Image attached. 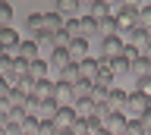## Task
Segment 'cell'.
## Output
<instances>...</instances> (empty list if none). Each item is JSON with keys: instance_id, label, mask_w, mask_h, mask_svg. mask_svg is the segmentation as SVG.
<instances>
[{"instance_id": "83f0119b", "label": "cell", "mask_w": 151, "mask_h": 135, "mask_svg": "<svg viewBox=\"0 0 151 135\" xmlns=\"http://www.w3.org/2000/svg\"><path fill=\"white\" fill-rule=\"evenodd\" d=\"M63 35H66L69 41L79 38V19H66V22H63Z\"/></svg>"}, {"instance_id": "3957f363", "label": "cell", "mask_w": 151, "mask_h": 135, "mask_svg": "<svg viewBox=\"0 0 151 135\" xmlns=\"http://www.w3.org/2000/svg\"><path fill=\"white\" fill-rule=\"evenodd\" d=\"M38 104H44V101H54L57 97V82L54 79H44V82H35V91H32Z\"/></svg>"}, {"instance_id": "9c48e42d", "label": "cell", "mask_w": 151, "mask_h": 135, "mask_svg": "<svg viewBox=\"0 0 151 135\" xmlns=\"http://www.w3.org/2000/svg\"><path fill=\"white\" fill-rule=\"evenodd\" d=\"M66 54H69L73 63H82V60L88 57V41H85V38H73L69 44H66Z\"/></svg>"}, {"instance_id": "52a82bcc", "label": "cell", "mask_w": 151, "mask_h": 135, "mask_svg": "<svg viewBox=\"0 0 151 135\" xmlns=\"http://www.w3.org/2000/svg\"><path fill=\"white\" fill-rule=\"evenodd\" d=\"M101 129H107L110 135H123V129H126V113H107L101 119Z\"/></svg>"}, {"instance_id": "60d3db41", "label": "cell", "mask_w": 151, "mask_h": 135, "mask_svg": "<svg viewBox=\"0 0 151 135\" xmlns=\"http://www.w3.org/2000/svg\"><path fill=\"white\" fill-rule=\"evenodd\" d=\"M148 79H151V72H148Z\"/></svg>"}, {"instance_id": "d6a6232c", "label": "cell", "mask_w": 151, "mask_h": 135, "mask_svg": "<svg viewBox=\"0 0 151 135\" xmlns=\"http://www.w3.org/2000/svg\"><path fill=\"white\" fill-rule=\"evenodd\" d=\"M35 135H60V132H57V126H54V123H38Z\"/></svg>"}, {"instance_id": "4dcf8cb0", "label": "cell", "mask_w": 151, "mask_h": 135, "mask_svg": "<svg viewBox=\"0 0 151 135\" xmlns=\"http://www.w3.org/2000/svg\"><path fill=\"white\" fill-rule=\"evenodd\" d=\"M135 91H142L145 97H151V79L145 76V79H135Z\"/></svg>"}, {"instance_id": "7a4b0ae2", "label": "cell", "mask_w": 151, "mask_h": 135, "mask_svg": "<svg viewBox=\"0 0 151 135\" xmlns=\"http://www.w3.org/2000/svg\"><path fill=\"white\" fill-rule=\"evenodd\" d=\"M13 57L25 60V63H35V60L41 57V47H38V41H32V38H19L16 50H13Z\"/></svg>"}, {"instance_id": "ba28073f", "label": "cell", "mask_w": 151, "mask_h": 135, "mask_svg": "<svg viewBox=\"0 0 151 135\" xmlns=\"http://www.w3.org/2000/svg\"><path fill=\"white\" fill-rule=\"evenodd\" d=\"M50 123L57 126V132H69V129H73V123H76L73 107H60V110H57V116L50 119Z\"/></svg>"}, {"instance_id": "5b68a950", "label": "cell", "mask_w": 151, "mask_h": 135, "mask_svg": "<svg viewBox=\"0 0 151 135\" xmlns=\"http://www.w3.org/2000/svg\"><path fill=\"white\" fill-rule=\"evenodd\" d=\"M123 54V38H101V60H116Z\"/></svg>"}, {"instance_id": "277c9868", "label": "cell", "mask_w": 151, "mask_h": 135, "mask_svg": "<svg viewBox=\"0 0 151 135\" xmlns=\"http://www.w3.org/2000/svg\"><path fill=\"white\" fill-rule=\"evenodd\" d=\"M104 107H107L110 113H126V91H123V88H110Z\"/></svg>"}, {"instance_id": "ffe728a7", "label": "cell", "mask_w": 151, "mask_h": 135, "mask_svg": "<svg viewBox=\"0 0 151 135\" xmlns=\"http://www.w3.org/2000/svg\"><path fill=\"white\" fill-rule=\"evenodd\" d=\"M135 29H151V3H142L139 13H135Z\"/></svg>"}, {"instance_id": "cb8c5ba5", "label": "cell", "mask_w": 151, "mask_h": 135, "mask_svg": "<svg viewBox=\"0 0 151 135\" xmlns=\"http://www.w3.org/2000/svg\"><path fill=\"white\" fill-rule=\"evenodd\" d=\"M88 94H91V82H82V79H79L73 85V104L76 101H88Z\"/></svg>"}, {"instance_id": "ac0fdd59", "label": "cell", "mask_w": 151, "mask_h": 135, "mask_svg": "<svg viewBox=\"0 0 151 135\" xmlns=\"http://www.w3.org/2000/svg\"><path fill=\"white\" fill-rule=\"evenodd\" d=\"M57 82H60V85H69V88H73L76 82H79V69H76V63H69V66H63V69H60V79H57Z\"/></svg>"}, {"instance_id": "7c38bea8", "label": "cell", "mask_w": 151, "mask_h": 135, "mask_svg": "<svg viewBox=\"0 0 151 135\" xmlns=\"http://www.w3.org/2000/svg\"><path fill=\"white\" fill-rule=\"evenodd\" d=\"M69 63H73V60H69L66 47H57V50H50V54H47V66H54L57 72H60L63 66H69Z\"/></svg>"}, {"instance_id": "30bf717a", "label": "cell", "mask_w": 151, "mask_h": 135, "mask_svg": "<svg viewBox=\"0 0 151 135\" xmlns=\"http://www.w3.org/2000/svg\"><path fill=\"white\" fill-rule=\"evenodd\" d=\"M25 29H28V35H32V41H38V38H44L47 31H44V13H32L25 19Z\"/></svg>"}, {"instance_id": "f546056e", "label": "cell", "mask_w": 151, "mask_h": 135, "mask_svg": "<svg viewBox=\"0 0 151 135\" xmlns=\"http://www.w3.org/2000/svg\"><path fill=\"white\" fill-rule=\"evenodd\" d=\"M126 63H132V60H139L142 54H139V47H132V44H123V54H120Z\"/></svg>"}, {"instance_id": "4316f807", "label": "cell", "mask_w": 151, "mask_h": 135, "mask_svg": "<svg viewBox=\"0 0 151 135\" xmlns=\"http://www.w3.org/2000/svg\"><path fill=\"white\" fill-rule=\"evenodd\" d=\"M9 22H13V3L0 0V29H9Z\"/></svg>"}, {"instance_id": "d6986e66", "label": "cell", "mask_w": 151, "mask_h": 135, "mask_svg": "<svg viewBox=\"0 0 151 135\" xmlns=\"http://www.w3.org/2000/svg\"><path fill=\"white\" fill-rule=\"evenodd\" d=\"M98 35H101V38H113V35H116L113 13H110V16H104V19H98Z\"/></svg>"}, {"instance_id": "e0dca14e", "label": "cell", "mask_w": 151, "mask_h": 135, "mask_svg": "<svg viewBox=\"0 0 151 135\" xmlns=\"http://www.w3.org/2000/svg\"><path fill=\"white\" fill-rule=\"evenodd\" d=\"M113 82H116V79H113V72L107 69V63L101 60V69H98V76H94V82H91V85H101V88H113Z\"/></svg>"}, {"instance_id": "5bb4252c", "label": "cell", "mask_w": 151, "mask_h": 135, "mask_svg": "<svg viewBox=\"0 0 151 135\" xmlns=\"http://www.w3.org/2000/svg\"><path fill=\"white\" fill-rule=\"evenodd\" d=\"M47 69H50V66H47V60L38 57L35 63H28V79H32V82H44V79H47Z\"/></svg>"}, {"instance_id": "d4e9b609", "label": "cell", "mask_w": 151, "mask_h": 135, "mask_svg": "<svg viewBox=\"0 0 151 135\" xmlns=\"http://www.w3.org/2000/svg\"><path fill=\"white\" fill-rule=\"evenodd\" d=\"M129 72H132V76H135V79H145V76H148V72H151V63H148V60H132V63H129Z\"/></svg>"}, {"instance_id": "44dd1931", "label": "cell", "mask_w": 151, "mask_h": 135, "mask_svg": "<svg viewBox=\"0 0 151 135\" xmlns=\"http://www.w3.org/2000/svg\"><path fill=\"white\" fill-rule=\"evenodd\" d=\"M145 41H148V31L145 29H132L129 35H123V44H132V47H142Z\"/></svg>"}, {"instance_id": "d590c367", "label": "cell", "mask_w": 151, "mask_h": 135, "mask_svg": "<svg viewBox=\"0 0 151 135\" xmlns=\"http://www.w3.org/2000/svg\"><path fill=\"white\" fill-rule=\"evenodd\" d=\"M79 10L88 16V13H91V0H79Z\"/></svg>"}, {"instance_id": "1f68e13d", "label": "cell", "mask_w": 151, "mask_h": 135, "mask_svg": "<svg viewBox=\"0 0 151 135\" xmlns=\"http://www.w3.org/2000/svg\"><path fill=\"white\" fill-rule=\"evenodd\" d=\"M123 135H145V132H142L139 119H126V129H123Z\"/></svg>"}, {"instance_id": "484cf974", "label": "cell", "mask_w": 151, "mask_h": 135, "mask_svg": "<svg viewBox=\"0 0 151 135\" xmlns=\"http://www.w3.org/2000/svg\"><path fill=\"white\" fill-rule=\"evenodd\" d=\"M104 63H107V69L113 72V79H116V76H126V72H129V63H126L123 57H116V60H104Z\"/></svg>"}, {"instance_id": "836d02e7", "label": "cell", "mask_w": 151, "mask_h": 135, "mask_svg": "<svg viewBox=\"0 0 151 135\" xmlns=\"http://www.w3.org/2000/svg\"><path fill=\"white\" fill-rule=\"evenodd\" d=\"M139 126H142V132L151 135V110H145V113L139 116Z\"/></svg>"}, {"instance_id": "8fae6325", "label": "cell", "mask_w": 151, "mask_h": 135, "mask_svg": "<svg viewBox=\"0 0 151 135\" xmlns=\"http://www.w3.org/2000/svg\"><path fill=\"white\" fill-rule=\"evenodd\" d=\"M79 38H85V41L98 38V41H101V35H98V19H91V16H79Z\"/></svg>"}, {"instance_id": "ab89813d", "label": "cell", "mask_w": 151, "mask_h": 135, "mask_svg": "<svg viewBox=\"0 0 151 135\" xmlns=\"http://www.w3.org/2000/svg\"><path fill=\"white\" fill-rule=\"evenodd\" d=\"M148 41H151V29H148Z\"/></svg>"}, {"instance_id": "2e32d148", "label": "cell", "mask_w": 151, "mask_h": 135, "mask_svg": "<svg viewBox=\"0 0 151 135\" xmlns=\"http://www.w3.org/2000/svg\"><path fill=\"white\" fill-rule=\"evenodd\" d=\"M73 113H76V119H88V116L98 113V107H94L91 101H76V104H73Z\"/></svg>"}, {"instance_id": "74e56055", "label": "cell", "mask_w": 151, "mask_h": 135, "mask_svg": "<svg viewBox=\"0 0 151 135\" xmlns=\"http://www.w3.org/2000/svg\"><path fill=\"white\" fill-rule=\"evenodd\" d=\"M94 135H110V132H107V129H98V132H94Z\"/></svg>"}, {"instance_id": "4fadbf2b", "label": "cell", "mask_w": 151, "mask_h": 135, "mask_svg": "<svg viewBox=\"0 0 151 135\" xmlns=\"http://www.w3.org/2000/svg\"><path fill=\"white\" fill-rule=\"evenodd\" d=\"M63 16H60V13H44V31L47 35H60V31H63Z\"/></svg>"}, {"instance_id": "f35d334b", "label": "cell", "mask_w": 151, "mask_h": 135, "mask_svg": "<svg viewBox=\"0 0 151 135\" xmlns=\"http://www.w3.org/2000/svg\"><path fill=\"white\" fill-rule=\"evenodd\" d=\"M148 110H151V97H148Z\"/></svg>"}, {"instance_id": "9a60e30c", "label": "cell", "mask_w": 151, "mask_h": 135, "mask_svg": "<svg viewBox=\"0 0 151 135\" xmlns=\"http://www.w3.org/2000/svg\"><path fill=\"white\" fill-rule=\"evenodd\" d=\"M54 13H60L63 19H76V13H79V0H57Z\"/></svg>"}, {"instance_id": "8d00e7d4", "label": "cell", "mask_w": 151, "mask_h": 135, "mask_svg": "<svg viewBox=\"0 0 151 135\" xmlns=\"http://www.w3.org/2000/svg\"><path fill=\"white\" fill-rule=\"evenodd\" d=\"M9 94V85H6V79H0V97H6Z\"/></svg>"}, {"instance_id": "f1b7e54d", "label": "cell", "mask_w": 151, "mask_h": 135, "mask_svg": "<svg viewBox=\"0 0 151 135\" xmlns=\"http://www.w3.org/2000/svg\"><path fill=\"white\" fill-rule=\"evenodd\" d=\"M38 123H41V119H38V116H25V119H22V135H35Z\"/></svg>"}, {"instance_id": "8992f818", "label": "cell", "mask_w": 151, "mask_h": 135, "mask_svg": "<svg viewBox=\"0 0 151 135\" xmlns=\"http://www.w3.org/2000/svg\"><path fill=\"white\" fill-rule=\"evenodd\" d=\"M76 69H79V79H82V82H94L98 69H101V60H94V57H85L82 63H76Z\"/></svg>"}, {"instance_id": "603a6c76", "label": "cell", "mask_w": 151, "mask_h": 135, "mask_svg": "<svg viewBox=\"0 0 151 135\" xmlns=\"http://www.w3.org/2000/svg\"><path fill=\"white\" fill-rule=\"evenodd\" d=\"M110 3H107V0H91V13H88V16H91V19H104V16H110Z\"/></svg>"}, {"instance_id": "7402d4cb", "label": "cell", "mask_w": 151, "mask_h": 135, "mask_svg": "<svg viewBox=\"0 0 151 135\" xmlns=\"http://www.w3.org/2000/svg\"><path fill=\"white\" fill-rule=\"evenodd\" d=\"M6 101H9V107H16V110H22V107H25V101H28V94L25 91H22V88H9V94H6Z\"/></svg>"}, {"instance_id": "e575fe53", "label": "cell", "mask_w": 151, "mask_h": 135, "mask_svg": "<svg viewBox=\"0 0 151 135\" xmlns=\"http://www.w3.org/2000/svg\"><path fill=\"white\" fill-rule=\"evenodd\" d=\"M139 54H142V60H148V63H151V41H145V44H142Z\"/></svg>"}, {"instance_id": "6da1fadb", "label": "cell", "mask_w": 151, "mask_h": 135, "mask_svg": "<svg viewBox=\"0 0 151 135\" xmlns=\"http://www.w3.org/2000/svg\"><path fill=\"white\" fill-rule=\"evenodd\" d=\"M145 110H148V97L142 94V91H135V88L126 91V113H129L126 119H139Z\"/></svg>"}]
</instances>
